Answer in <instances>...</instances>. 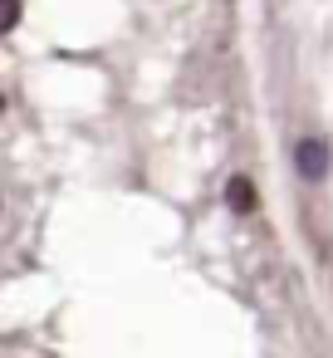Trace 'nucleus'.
<instances>
[{"mask_svg": "<svg viewBox=\"0 0 333 358\" xmlns=\"http://www.w3.org/2000/svg\"><path fill=\"white\" fill-rule=\"evenodd\" d=\"M328 162H333V157H328V143H323V138H304V143L294 148V167H299L304 182H323V177H328Z\"/></svg>", "mask_w": 333, "mask_h": 358, "instance_id": "f257e3e1", "label": "nucleus"}, {"mask_svg": "<svg viewBox=\"0 0 333 358\" xmlns=\"http://www.w3.org/2000/svg\"><path fill=\"white\" fill-rule=\"evenodd\" d=\"M225 206H230L235 216L255 211V182H250V177H230V182H225Z\"/></svg>", "mask_w": 333, "mask_h": 358, "instance_id": "f03ea898", "label": "nucleus"}, {"mask_svg": "<svg viewBox=\"0 0 333 358\" xmlns=\"http://www.w3.org/2000/svg\"><path fill=\"white\" fill-rule=\"evenodd\" d=\"M20 25V0H6V30Z\"/></svg>", "mask_w": 333, "mask_h": 358, "instance_id": "7ed1b4c3", "label": "nucleus"}]
</instances>
